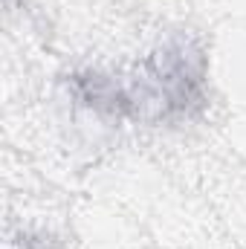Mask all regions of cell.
Here are the masks:
<instances>
[{
  "instance_id": "obj_1",
  "label": "cell",
  "mask_w": 246,
  "mask_h": 249,
  "mask_svg": "<svg viewBox=\"0 0 246 249\" xmlns=\"http://www.w3.org/2000/svg\"><path fill=\"white\" fill-rule=\"evenodd\" d=\"M206 81V53L197 41L177 38L157 50L151 58L133 67L127 75H78L75 90L99 110L133 116V119H165L188 113L200 105Z\"/></svg>"
}]
</instances>
